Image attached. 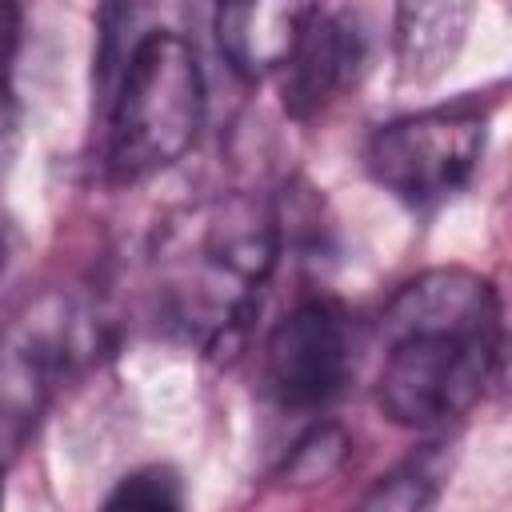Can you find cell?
<instances>
[{
  "instance_id": "cell-1",
  "label": "cell",
  "mask_w": 512,
  "mask_h": 512,
  "mask_svg": "<svg viewBox=\"0 0 512 512\" xmlns=\"http://www.w3.org/2000/svg\"><path fill=\"white\" fill-rule=\"evenodd\" d=\"M376 344V408L400 428L448 436L500 368V296L472 268H428L392 292Z\"/></svg>"
},
{
  "instance_id": "cell-2",
  "label": "cell",
  "mask_w": 512,
  "mask_h": 512,
  "mask_svg": "<svg viewBox=\"0 0 512 512\" xmlns=\"http://www.w3.org/2000/svg\"><path fill=\"white\" fill-rule=\"evenodd\" d=\"M280 260V212L252 192L212 196L176 212L152 248L156 308L204 352L240 340Z\"/></svg>"
},
{
  "instance_id": "cell-3",
  "label": "cell",
  "mask_w": 512,
  "mask_h": 512,
  "mask_svg": "<svg viewBox=\"0 0 512 512\" xmlns=\"http://www.w3.org/2000/svg\"><path fill=\"white\" fill-rule=\"evenodd\" d=\"M100 160L108 180L140 184L176 160L204 124V72L196 48L172 28H144L120 60L96 72Z\"/></svg>"
},
{
  "instance_id": "cell-4",
  "label": "cell",
  "mask_w": 512,
  "mask_h": 512,
  "mask_svg": "<svg viewBox=\"0 0 512 512\" xmlns=\"http://www.w3.org/2000/svg\"><path fill=\"white\" fill-rule=\"evenodd\" d=\"M100 320L68 292L28 300L0 328V468H8L68 380H76L100 352Z\"/></svg>"
},
{
  "instance_id": "cell-5",
  "label": "cell",
  "mask_w": 512,
  "mask_h": 512,
  "mask_svg": "<svg viewBox=\"0 0 512 512\" xmlns=\"http://www.w3.org/2000/svg\"><path fill=\"white\" fill-rule=\"evenodd\" d=\"M484 144L488 116L476 104H440L380 124L364 144V168L392 200L428 212L472 184Z\"/></svg>"
},
{
  "instance_id": "cell-6",
  "label": "cell",
  "mask_w": 512,
  "mask_h": 512,
  "mask_svg": "<svg viewBox=\"0 0 512 512\" xmlns=\"http://www.w3.org/2000/svg\"><path fill=\"white\" fill-rule=\"evenodd\" d=\"M356 372V324L340 300H300L264 340L260 384L284 412L332 404Z\"/></svg>"
},
{
  "instance_id": "cell-7",
  "label": "cell",
  "mask_w": 512,
  "mask_h": 512,
  "mask_svg": "<svg viewBox=\"0 0 512 512\" xmlns=\"http://www.w3.org/2000/svg\"><path fill=\"white\" fill-rule=\"evenodd\" d=\"M364 56V32L348 12H320L272 72L280 80V108L292 120H316L348 88H356Z\"/></svg>"
},
{
  "instance_id": "cell-8",
  "label": "cell",
  "mask_w": 512,
  "mask_h": 512,
  "mask_svg": "<svg viewBox=\"0 0 512 512\" xmlns=\"http://www.w3.org/2000/svg\"><path fill=\"white\" fill-rule=\"evenodd\" d=\"M320 12V0H220L216 40L236 76L264 80Z\"/></svg>"
},
{
  "instance_id": "cell-9",
  "label": "cell",
  "mask_w": 512,
  "mask_h": 512,
  "mask_svg": "<svg viewBox=\"0 0 512 512\" xmlns=\"http://www.w3.org/2000/svg\"><path fill=\"white\" fill-rule=\"evenodd\" d=\"M476 0H396V68L404 84H428L460 56Z\"/></svg>"
},
{
  "instance_id": "cell-10",
  "label": "cell",
  "mask_w": 512,
  "mask_h": 512,
  "mask_svg": "<svg viewBox=\"0 0 512 512\" xmlns=\"http://www.w3.org/2000/svg\"><path fill=\"white\" fill-rule=\"evenodd\" d=\"M448 472H452V452H448V440L436 436L432 444L416 448L412 456H404L392 472H384L368 492H364V508H428L436 504L440 488L448 484Z\"/></svg>"
},
{
  "instance_id": "cell-11",
  "label": "cell",
  "mask_w": 512,
  "mask_h": 512,
  "mask_svg": "<svg viewBox=\"0 0 512 512\" xmlns=\"http://www.w3.org/2000/svg\"><path fill=\"white\" fill-rule=\"evenodd\" d=\"M108 508H144V512H160V508H184V484L180 472L168 464H144L128 476L116 480V488L104 496Z\"/></svg>"
},
{
  "instance_id": "cell-12",
  "label": "cell",
  "mask_w": 512,
  "mask_h": 512,
  "mask_svg": "<svg viewBox=\"0 0 512 512\" xmlns=\"http://www.w3.org/2000/svg\"><path fill=\"white\" fill-rule=\"evenodd\" d=\"M344 456H348L344 432L332 428V424H324V428L308 432V436L292 448V456H288V464H284V476H288L292 484H316V480H328V476L344 464Z\"/></svg>"
},
{
  "instance_id": "cell-13",
  "label": "cell",
  "mask_w": 512,
  "mask_h": 512,
  "mask_svg": "<svg viewBox=\"0 0 512 512\" xmlns=\"http://www.w3.org/2000/svg\"><path fill=\"white\" fill-rule=\"evenodd\" d=\"M20 40H24V4L20 0H0V84L12 80Z\"/></svg>"
},
{
  "instance_id": "cell-14",
  "label": "cell",
  "mask_w": 512,
  "mask_h": 512,
  "mask_svg": "<svg viewBox=\"0 0 512 512\" xmlns=\"http://www.w3.org/2000/svg\"><path fill=\"white\" fill-rule=\"evenodd\" d=\"M20 152V108L12 96V84H0V184L8 180Z\"/></svg>"
},
{
  "instance_id": "cell-15",
  "label": "cell",
  "mask_w": 512,
  "mask_h": 512,
  "mask_svg": "<svg viewBox=\"0 0 512 512\" xmlns=\"http://www.w3.org/2000/svg\"><path fill=\"white\" fill-rule=\"evenodd\" d=\"M8 256H12V232L0 224V276H4V268H8Z\"/></svg>"
},
{
  "instance_id": "cell-16",
  "label": "cell",
  "mask_w": 512,
  "mask_h": 512,
  "mask_svg": "<svg viewBox=\"0 0 512 512\" xmlns=\"http://www.w3.org/2000/svg\"><path fill=\"white\" fill-rule=\"evenodd\" d=\"M0 480H4V468H0Z\"/></svg>"
}]
</instances>
